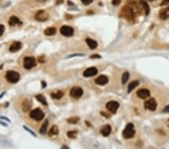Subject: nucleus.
<instances>
[{"label":"nucleus","mask_w":169,"mask_h":149,"mask_svg":"<svg viewBox=\"0 0 169 149\" xmlns=\"http://www.w3.org/2000/svg\"><path fill=\"white\" fill-rule=\"evenodd\" d=\"M5 78L8 82L11 83V84H15L19 81L20 78H21V75H20L18 72L15 71L10 70L7 72L5 75Z\"/></svg>","instance_id":"1"},{"label":"nucleus","mask_w":169,"mask_h":149,"mask_svg":"<svg viewBox=\"0 0 169 149\" xmlns=\"http://www.w3.org/2000/svg\"><path fill=\"white\" fill-rule=\"evenodd\" d=\"M135 134V130L134 129V124L129 123L126 125V128L123 132V136L125 138H132Z\"/></svg>","instance_id":"2"},{"label":"nucleus","mask_w":169,"mask_h":149,"mask_svg":"<svg viewBox=\"0 0 169 149\" xmlns=\"http://www.w3.org/2000/svg\"><path fill=\"white\" fill-rule=\"evenodd\" d=\"M29 117L36 121H40L44 117V114L40 108H35L30 112Z\"/></svg>","instance_id":"3"},{"label":"nucleus","mask_w":169,"mask_h":149,"mask_svg":"<svg viewBox=\"0 0 169 149\" xmlns=\"http://www.w3.org/2000/svg\"><path fill=\"white\" fill-rule=\"evenodd\" d=\"M36 66L35 59L33 57H26L23 59V67L26 69H31Z\"/></svg>","instance_id":"4"},{"label":"nucleus","mask_w":169,"mask_h":149,"mask_svg":"<svg viewBox=\"0 0 169 149\" xmlns=\"http://www.w3.org/2000/svg\"><path fill=\"white\" fill-rule=\"evenodd\" d=\"M35 19L39 22H44L49 19V14L44 10H39L35 15Z\"/></svg>","instance_id":"5"},{"label":"nucleus","mask_w":169,"mask_h":149,"mask_svg":"<svg viewBox=\"0 0 169 149\" xmlns=\"http://www.w3.org/2000/svg\"><path fill=\"white\" fill-rule=\"evenodd\" d=\"M84 93L83 89L80 87H74L70 91V96L74 99H79Z\"/></svg>","instance_id":"6"},{"label":"nucleus","mask_w":169,"mask_h":149,"mask_svg":"<svg viewBox=\"0 0 169 149\" xmlns=\"http://www.w3.org/2000/svg\"><path fill=\"white\" fill-rule=\"evenodd\" d=\"M74 29L69 26H63L60 28V33L66 37H71L74 35Z\"/></svg>","instance_id":"7"},{"label":"nucleus","mask_w":169,"mask_h":149,"mask_svg":"<svg viewBox=\"0 0 169 149\" xmlns=\"http://www.w3.org/2000/svg\"><path fill=\"white\" fill-rule=\"evenodd\" d=\"M144 108L148 109V110L151 111V112H153L157 108V103L153 98L150 99L149 100H147L144 103Z\"/></svg>","instance_id":"8"},{"label":"nucleus","mask_w":169,"mask_h":149,"mask_svg":"<svg viewBox=\"0 0 169 149\" xmlns=\"http://www.w3.org/2000/svg\"><path fill=\"white\" fill-rule=\"evenodd\" d=\"M119 107H120V104L116 101H111V102L107 103L106 105L107 109L112 114H115L116 112Z\"/></svg>","instance_id":"9"},{"label":"nucleus","mask_w":169,"mask_h":149,"mask_svg":"<svg viewBox=\"0 0 169 149\" xmlns=\"http://www.w3.org/2000/svg\"><path fill=\"white\" fill-rule=\"evenodd\" d=\"M97 73H98V69L96 68L90 67V68H88L86 70L84 71V76L85 78H89V77H92V76L97 75Z\"/></svg>","instance_id":"10"},{"label":"nucleus","mask_w":169,"mask_h":149,"mask_svg":"<svg viewBox=\"0 0 169 149\" xmlns=\"http://www.w3.org/2000/svg\"><path fill=\"white\" fill-rule=\"evenodd\" d=\"M150 91H149L147 89H141V90L137 91V95L139 98H141L142 99H146L149 96H150Z\"/></svg>","instance_id":"11"},{"label":"nucleus","mask_w":169,"mask_h":149,"mask_svg":"<svg viewBox=\"0 0 169 149\" xmlns=\"http://www.w3.org/2000/svg\"><path fill=\"white\" fill-rule=\"evenodd\" d=\"M21 48H22V43L21 42H14L11 45H10L9 51L11 52H12V53H14V52H17V51H20Z\"/></svg>","instance_id":"12"},{"label":"nucleus","mask_w":169,"mask_h":149,"mask_svg":"<svg viewBox=\"0 0 169 149\" xmlns=\"http://www.w3.org/2000/svg\"><path fill=\"white\" fill-rule=\"evenodd\" d=\"M95 83L97 84L103 86V85H105V84H107V82H108V78L106 75H99L95 80Z\"/></svg>","instance_id":"13"},{"label":"nucleus","mask_w":169,"mask_h":149,"mask_svg":"<svg viewBox=\"0 0 169 149\" xmlns=\"http://www.w3.org/2000/svg\"><path fill=\"white\" fill-rule=\"evenodd\" d=\"M100 133L101 134L105 136V137H107L109 135L111 134V126L109 125V124H107L105 126H104L102 129H101V130H100Z\"/></svg>","instance_id":"14"},{"label":"nucleus","mask_w":169,"mask_h":149,"mask_svg":"<svg viewBox=\"0 0 169 149\" xmlns=\"http://www.w3.org/2000/svg\"><path fill=\"white\" fill-rule=\"evenodd\" d=\"M8 23L11 26H14L16 25H19V24H22L21 21L20 20L18 17H17L16 16H12L10 17L9 21H8Z\"/></svg>","instance_id":"15"},{"label":"nucleus","mask_w":169,"mask_h":149,"mask_svg":"<svg viewBox=\"0 0 169 149\" xmlns=\"http://www.w3.org/2000/svg\"><path fill=\"white\" fill-rule=\"evenodd\" d=\"M159 17L162 20H167L168 18H169V8H166L164 9H162L161 11H159Z\"/></svg>","instance_id":"16"},{"label":"nucleus","mask_w":169,"mask_h":149,"mask_svg":"<svg viewBox=\"0 0 169 149\" xmlns=\"http://www.w3.org/2000/svg\"><path fill=\"white\" fill-rule=\"evenodd\" d=\"M32 107V103L28 100V99H25V100L23 102L22 104V108H23V111L24 112H27L30 110V108Z\"/></svg>","instance_id":"17"},{"label":"nucleus","mask_w":169,"mask_h":149,"mask_svg":"<svg viewBox=\"0 0 169 149\" xmlns=\"http://www.w3.org/2000/svg\"><path fill=\"white\" fill-rule=\"evenodd\" d=\"M86 42L90 49H95L98 47V43L95 40H93V39L88 38L86 39Z\"/></svg>","instance_id":"18"},{"label":"nucleus","mask_w":169,"mask_h":149,"mask_svg":"<svg viewBox=\"0 0 169 149\" xmlns=\"http://www.w3.org/2000/svg\"><path fill=\"white\" fill-rule=\"evenodd\" d=\"M56 29L55 27H48L45 29V30L44 32L45 35H47V36L53 35L54 34H56Z\"/></svg>","instance_id":"19"},{"label":"nucleus","mask_w":169,"mask_h":149,"mask_svg":"<svg viewBox=\"0 0 169 149\" xmlns=\"http://www.w3.org/2000/svg\"><path fill=\"white\" fill-rule=\"evenodd\" d=\"M138 84H139V81H134L131 82L130 84H128V93H131L135 87H137L138 86Z\"/></svg>","instance_id":"20"},{"label":"nucleus","mask_w":169,"mask_h":149,"mask_svg":"<svg viewBox=\"0 0 169 149\" xmlns=\"http://www.w3.org/2000/svg\"><path fill=\"white\" fill-rule=\"evenodd\" d=\"M59 133V128L56 125H53L52 127L51 128V130H49V136H56Z\"/></svg>","instance_id":"21"},{"label":"nucleus","mask_w":169,"mask_h":149,"mask_svg":"<svg viewBox=\"0 0 169 149\" xmlns=\"http://www.w3.org/2000/svg\"><path fill=\"white\" fill-rule=\"evenodd\" d=\"M51 96L52 99H60L64 96V93L63 91H59L56 93H52Z\"/></svg>","instance_id":"22"},{"label":"nucleus","mask_w":169,"mask_h":149,"mask_svg":"<svg viewBox=\"0 0 169 149\" xmlns=\"http://www.w3.org/2000/svg\"><path fill=\"white\" fill-rule=\"evenodd\" d=\"M35 98L37 99V100H38V101L40 102L42 105H46V106L47 105V100H46L45 97H44L43 95H42V94H38V95H36V96H35Z\"/></svg>","instance_id":"23"},{"label":"nucleus","mask_w":169,"mask_h":149,"mask_svg":"<svg viewBox=\"0 0 169 149\" xmlns=\"http://www.w3.org/2000/svg\"><path fill=\"white\" fill-rule=\"evenodd\" d=\"M47 126H48V121L46 120L44 121V123L42 124L41 129H40V133L42 135H44L47 133Z\"/></svg>","instance_id":"24"},{"label":"nucleus","mask_w":169,"mask_h":149,"mask_svg":"<svg viewBox=\"0 0 169 149\" xmlns=\"http://www.w3.org/2000/svg\"><path fill=\"white\" fill-rule=\"evenodd\" d=\"M140 3L142 5V6L144 7V10H145V14H146V15H148L149 13H150V7H149L148 4H147L145 1H144V0H141Z\"/></svg>","instance_id":"25"},{"label":"nucleus","mask_w":169,"mask_h":149,"mask_svg":"<svg viewBox=\"0 0 169 149\" xmlns=\"http://www.w3.org/2000/svg\"><path fill=\"white\" fill-rule=\"evenodd\" d=\"M80 121V117H70L68 118L67 120V122L68 124H76L79 122Z\"/></svg>","instance_id":"26"},{"label":"nucleus","mask_w":169,"mask_h":149,"mask_svg":"<svg viewBox=\"0 0 169 149\" xmlns=\"http://www.w3.org/2000/svg\"><path fill=\"white\" fill-rule=\"evenodd\" d=\"M128 78H129V73L128 72H126L123 74V76H122V82L123 84H125L128 80Z\"/></svg>","instance_id":"27"},{"label":"nucleus","mask_w":169,"mask_h":149,"mask_svg":"<svg viewBox=\"0 0 169 149\" xmlns=\"http://www.w3.org/2000/svg\"><path fill=\"white\" fill-rule=\"evenodd\" d=\"M67 136L68 138H75L77 136V132L75 130H72V131H68L67 133Z\"/></svg>","instance_id":"28"},{"label":"nucleus","mask_w":169,"mask_h":149,"mask_svg":"<svg viewBox=\"0 0 169 149\" xmlns=\"http://www.w3.org/2000/svg\"><path fill=\"white\" fill-rule=\"evenodd\" d=\"M23 128L25 129V130H26L27 132H29V133H31V134H32V135L33 136H35V137L36 136L35 133L34 132H32V130H30V129H29V128H28L27 126H23Z\"/></svg>","instance_id":"29"},{"label":"nucleus","mask_w":169,"mask_h":149,"mask_svg":"<svg viewBox=\"0 0 169 149\" xmlns=\"http://www.w3.org/2000/svg\"><path fill=\"white\" fill-rule=\"evenodd\" d=\"M81 2H83V4H84V5H89L90 3H92V2H93V0H81Z\"/></svg>","instance_id":"30"},{"label":"nucleus","mask_w":169,"mask_h":149,"mask_svg":"<svg viewBox=\"0 0 169 149\" xmlns=\"http://www.w3.org/2000/svg\"><path fill=\"white\" fill-rule=\"evenodd\" d=\"M121 2V0H112V4L114 5H119Z\"/></svg>","instance_id":"31"},{"label":"nucleus","mask_w":169,"mask_h":149,"mask_svg":"<svg viewBox=\"0 0 169 149\" xmlns=\"http://www.w3.org/2000/svg\"><path fill=\"white\" fill-rule=\"evenodd\" d=\"M4 31H5V26L1 24V25H0V36L3 34Z\"/></svg>","instance_id":"32"},{"label":"nucleus","mask_w":169,"mask_h":149,"mask_svg":"<svg viewBox=\"0 0 169 149\" xmlns=\"http://www.w3.org/2000/svg\"><path fill=\"white\" fill-rule=\"evenodd\" d=\"M90 58L92 59H95V58H101V56L98 54H93L92 56H90Z\"/></svg>","instance_id":"33"},{"label":"nucleus","mask_w":169,"mask_h":149,"mask_svg":"<svg viewBox=\"0 0 169 149\" xmlns=\"http://www.w3.org/2000/svg\"><path fill=\"white\" fill-rule=\"evenodd\" d=\"M169 4V0H163V1L161 2V5H168Z\"/></svg>","instance_id":"34"},{"label":"nucleus","mask_w":169,"mask_h":149,"mask_svg":"<svg viewBox=\"0 0 169 149\" xmlns=\"http://www.w3.org/2000/svg\"><path fill=\"white\" fill-rule=\"evenodd\" d=\"M163 112H166V113H169V105H167L164 109H163Z\"/></svg>","instance_id":"35"},{"label":"nucleus","mask_w":169,"mask_h":149,"mask_svg":"<svg viewBox=\"0 0 169 149\" xmlns=\"http://www.w3.org/2000/svg\"><path fill=\"white\" fill-rule=\"evenodd\" d=\"M47 87V84H46V82L45 81H42V88H45Z\"/></svg>","instance_id":"36"},{"label":"nucleus","mask_w":169,"mask_h":149,"mask_svg":"<svg viewBox=\"0 0 169 149\" xmlns=\"http://www.w3.org/2000/svg\"><path fill=\"white\" fill-rule=\"evenodd\" d=\"M101 114H102L103 116L106 117L107 118H109V117H110V115H106V114H105V112H101Z\"/></svg>","instance_id":"37"},{"label":"nucleus","mask_w":169,"mask_h":149,"mask_svg":"<svg viewBox=\"0 0 169 149\" xmlns=\"http://www.w3.org/2000/svg\"><path fill=\"white\" fill-rule=\"evenodd\" d=\"M77 56H83V54H73V55H70L68 57H77Z\"/></svg>","instance_id":"38"},{"label":"nucleus","mask_w":169,"mask_h":149,"mask_svg":"<svg viewBox=\"0 0 169 149\" xmlns=\"http://www.w3.org/2000/svg\"><path fill=\"white\" fill-rule=\"evenodd\" d=\"M63 0H57V1H56V4L57 5H59V4L63 3Z\"/></svg>","instance_id":"39"},{"label":"nucleus","mask_w":169,"mask_h":149,"mask_svg":"<svg viewBox=\"0 0 169 149\" xmlns=\"http://www.w3.org/2000/svg\"><path fill=\"white\" fill-rule=\"evenodd\" d=\"M35 1H37V2H41V3H43V2H47V0H35Z\"/></svg>","instance_id":"40"},{"label":"nucleus","mask_w":169,"mask_h":149,"mask_svg":"<svg viewBox=\"0 0 169 149\" xmlns=\"http://www.w3.org/2000/svg\"><path fill=\"white\" fill-rule=\"evenodd\" d=\"M0 118H1V119H5V120H7L8 122H10V121L8 120V119L7 117H0Z\"/></svg>","instance_id":"41"},{"label":"nucleus","mask_w":169,"mask_h":149,"mask_svg":"<svg viewBox=\"0 0 169 149\" xmlns=\"http://www.w3.org/2000/svg\"><path fill=\"white\" fill-rule=\"evenodd\" d=\"M68 3H69L68 5H74V3H73V2H71L70 1H68Z\"/></svg>","instance_id":"42"},{"label":"nucleus","mask_w":169,"mask_h":149,"mask_svg":"<svg viewBox=\"0 0 169 149\" xmlns=\"http://www.w3.org/2000/svg\"><path fill=\"white\" fill-rule=\"evenodd\" d=\"M4 94H5V92H4L3 93H2V95H0V98H2V96H4Z\"/></svg>","instance_id":"43"},{"label":"nucleus","mask_w":169,"mask_h":149,"mask_svg":"<svg viewBox=\"0 0 169 149\" xmlns=\"http://www.w3.org/2000/svg\"><path fill=\"white\" fill-rule=\"evenodd\" d=\"M62 148H68V146H65V145H63V146L62 147Z\"/></svg>","instance_id":"44"},{"label":"nucleus","mask_w":169,"mask_h":149,"mask_svg":"<svg viewBox=\"0 0 169 149\" xmlns=\"http://www.w3.org/2000/svg\"><path fill=\"white\" fill-rule=\"evenodd\" d=\"M150 1H153V0H150Z\"/></svg>","instance_id":"45"},{"label":"nucleus","mask_w":169,"mask_h":149,"mask_svg":"<svg viewBox=\"0 0 169 149\" xmlns=\"http://www.w3.org/2000/svg\"><path fill=\"white\" fill-rule=\"evenodd\" d=\"M168 121H169V120H168Z\"/></svg>","instance_id":"46"}]
</instances>
